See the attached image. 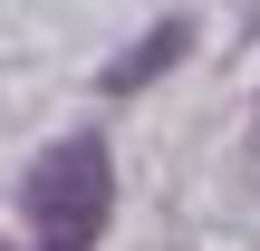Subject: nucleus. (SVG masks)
I'll return each instance as SVG.
<instances>
[{"label": "nucleus", "instance_id": "1", "mask_svg": "<svg viewBox=\"0 0 260 251\" xmlns=\"http://www.w3.org/2000/svg\"><path fill=\"white\" fill-rule=\"evenodd\" d=\"M19 203H29L39 251H87L96 222H106V145L96 135H68L58 155H39V174H29Z\"/></svg>", "mask_w": 260, "mask_h": 251}, {"label": "nucleus", "instance_id": "2", "mask_svg": "<svg viewBox=\"0 0 260 251\" xmlns=\"http://www.w3.org/2000/svg\"><path fill=\"white\" fill-rule=\"evenodd\" d=\"M174 48H183V29H154V39H145L135 58H116V68H106V87H145V77H154V68H164Z\"/></svg>", "mask_w": 260, "mask_h": 251}]
</instances>
